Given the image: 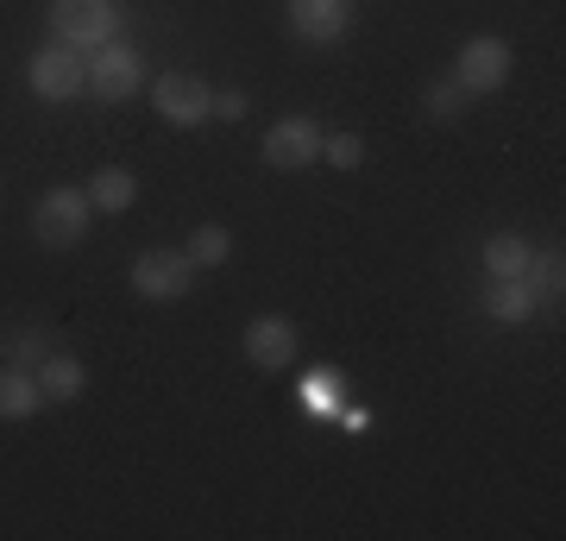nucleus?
I'll return each mask as SVG.
<instances>
[{
    "label": "nucleus",
    "instance_id": "f257e3e1",
    "mask_svg": "<svg viewBox=\"0 0 566 541\" xmlns=\"http://www.w3.org/2000/svg\"><path fill=\"white\" fill-rule=\"evenodd\" d=\"M88 221H95L88 189L57 183V189H44V196L32 201V240H39L44 252H70V246H82L88 240Z\"/></svg>",
    "mask_w": 566,
    "mask_h": 541
},
{
    "label": "nucleus",
    "instance_id": "f03ea898",
    "mask_svg": "<svg viewBox=\"0 0 566 541\" xmlns=\"http://www.w3.org/2000/svg\"><path fill=\"white\" fill-rule=\"evenodd\" d=\"M51 39L70 51H102L120 39V7L114 0H51Z\"/></svg>",
    "mask_w": 566,
    "mask_h": 541
},
{
    "label": "nucleus",
    "instance_id": "7ed1b4c3",
    "mask_svg": "<svg viewBox=\"0 0 566 541\" xmlns=\"http://www.w3.org/2000/svg\"><path fill=\"white\" fill-rule=\"evenodd\" d=\"M126 283H133V296L139 302H182L189 290H196V264H189L182 246H151V252L133 259Z\"/></svg>",
    "mask_w": 566,
    "mask_h": 541
},
{
    "label": "nucleus",
    "instance_id": "20e7f679",
    "mask_svg": "<svg viewBox=\"0 0 566 541\" xmlns=\"http://www.w3.org/2000/svg\"><path fill=\"white\" fill-rule=\"evenodd\" d=\"M25 89L39 101H76L82 89H88V58L82 51H70V44H39L32 58H25Z\"/></svg>",
    "mask_w": 566,
    "mask_h": 541
},
{
    "label": "nucleus",
    "instance_id": "39448f33",
    "mask_svg": "<svg viewBox=\"0 0 566 541\" xmlns=\"http://www.w3.org/2000/svg\"><path fill=\"white\" fill-rule=\"evenodd\" d=\"M322 126L308 121V114H283V121L264 126L259 139V158L271 164V170H308V164H322Z\"/></svg>",
    "mask_w": 566,
    "mask_h": 541
},
{
    "label": "nucleus",
    "instance_id": "423d86ee",
    "mask_svg": "<svg viewBox=\"0 0 566 541\" xmlns=\"http://www.w3.org/2000/svg\"><path fill=\"white\" fill-rule=\"evenodd\" d=\"M510 44L491 39V32H479V39H465L460 51H453V82H460V95H497L510 82Z\"/></svg>",
    "mask_w": 566,
    "mask_h": 541
},
{
    "label": "nucleus",
    "instance_id": "0eeeda50",
    "mask_svg": "<svg viewBox=\"0 0 566 541\" xmlns=\"http://www.w3.org/2000/svg\"><path fill=\"white\" fill-rule=\"evenodd\" d=\"M151 107H158L164 126H202L214 114V89L202 76H189V70H164L151 82Z\"/></svg>",
    "mask_w": 566,
    "mask_h": 541
},
{
    "label": "nucleus",
    "instance_id": "6e6552de",
    "mask_svg": "<svg viewBox=\"0 0 566 541\" xmlns=\"http://www.w3.org/2000/svg\"><path fill=\"white\" fill-rule=\"evenodd\" d=\"M145 82H151V76H145V58L126 39L102 44V51L88 58V89H95L102 101H139Z\"/></svg>",
    "mask_w": 566,
    "mask_h": 541
},
{
    "label": "nucleus",
    "instance_id": "1a4fd4ad",
    "mask_svg": "<svg viewBox=\"0 0 566 541\" xmlns=\"http://www.w3.org/2000/svg\"><path fill=\"white\" fill-rule=\"evenodd\" d=\"M245 360L259 372H290L303 360V327L290 315H252L245 321Z\"/></svg>",
    "mask_w": 566,
    "mask_h": 541
},
{
    "label": "nucleus",
    "instance_id": "9d476101",
    "mask_svg": "<svg viewBox=\"0 0 566 541\" xmlns=\"http://www.w3.org/2000/svg\"><path fill=\"white\" fill-rule=\"evenodd\" d=\"M283 20L303 44H340L353 32V0H283Z\"/></svg>",
    "mask_w": 566,
    "mask_h": 541
},
{
    "label": "nucleus",
    "instance_id": "9b49d317",
    "mask_svg": "<svg viewBox=\"0 0 566 541\" xmlns=\"http://www.w3.org/2000/svg\"><path fill=\"white\" fill-rule=\"evenodd\" d=\"M44 409L39 372L32 365H0V422H32Z\"/></svg>",
    "mask_w": 566,
    "mask_h": 541
},
{
    "label": "nucleus",
    "instance_id": "f8f14e48",
    "mask_svg": "<svg viewBox=\"0 0 566 541\" xmlns=\"http://www.w3.org/2000/svg\"><path fill=\"white\" fill-rule=\"evenodd\" d=\"M39 391H44V403H76L82 391H88V365L76 360V353H44L39 360Z\"/></svg>",
    "mask_w": 566,
    "mask_h": 541
},
{
    "label": "nucleus",
    "instance_id": "ddd939ff",
    "mask_svg": "<svg viewBox=\"0 0 566 541\" xmlns=\"http://www.w3.org/2000/svg\"><path fill=\"white\" fill-rule=\"evenodd\" d=\"M82 189H88V201H95V215H126V208L139 201V177H133L126 164H102Z\"/></svg>",
    "mask_w": 566,
    "mask_h": 541
},
{
    "label": "nucleus",
    "instance_id": "4468645a",
    "mask_svg": "<svg viewBox=\"0 0 566 541\" xmlns=\"http://www.w3.org/2000/svg\"><path fill=\"white\" fill-rule=\"evenodd\" d=\"M523 283H528L535 302H560L566 296V252L560 246H535L528 264H523Z\"/></svg>",
    "mask_w": 566,
    "mask_h": 541
},
{
    "label": "nucleus",
    "instance_id": "2eb2a0df",
    "mask_svg": "<svg viewBox=\"0 0 566 541\" xmlns=\"http://www.w3.org/2000/svg\"><path fill=\"white\" fill-rule=\"evenodd\" d=\"M542 302L528 296V283L523 278H491V290H485V315L497 321V327H523L528 315H535Z\"/></svg>",
    "mask_w": 566,
    "mask_h": 541
},
{
    "label": "nucleus",
    "instance_id": "dca6fc26",
    "mask_svg": "<svg viewBox=\"0 0 566 541\" xmlns=\"http://www.w3.org/2000/svg\"><path fill=\"white\" fill-rule=\"evenodd\" d=\"M182 252H189V264H196V271H214V264L233 259V233H227L221 221H202L196 233H189V246H182Z\"/></svg>",
    "mask_w": 566,
    "mask_h": 541
},
{
    "label": "nucleus",
    "instance_id": "f3484780",
    "mask_svg": "<svg viewBox=\"0 0 566 541\" xmlns=\"http://www.w3.org/2000/svg\"><path fill=\"white\" fill-rule=\"evenodd\" d=\"M535 246L523 240V233H491L485 240V278H523V264Z\"/></svg>",
    "mask_w": 566,
    "mask_h": 541
},
{
    "label": "nucleus",
    "instance_id": "a211bd4d",
    "mask_svg": "<svg viewBox=\"0 0 566 541\" xmlns=\"http://www.w3.org/2000/svg\"><path fill=\"white\" fill-rule=\"evenodd\" d=\"M51 334H44V327H13V334H7V341H0V353H7V365H32V372H39V360L44 353H51Z\"/></svg>",
    "mask_w": 566,
    "mask_h": 541
},
{
    "label": "nucleus",
    "instance_id": "6ab92c4d",
    "mask_svg": "<svg viewBox=\"0 0 566 541\" xmlns=\"http://www.w3.org/2000/svg\"><path fill=\"white\" fill-rule=\"evenodd\" d=\"M460 107H465V95H460V82L453 76H441V82H428L422 89V114L428 121H460Z\"/></svg>",
    "mask_w": 566,
    "mask_h": 541
},
{
    "label": "nucleus",
    "instance_id": "aec40b11",
    "mask_svg": "<svg viewBox=\"0 0 566 541\" xmlns=\"http://www.w3.org/2000/svg\"><path fill=\"white\" fill-rule=\"evenodd\" d=\"M359 158H365L359 133H327V139H322V164H334V170H353Z\"/></svg>",
    "mask_w": 566,
    "mask_h": 541
},
{
    "label": "nucleus",
    "instance_id": "412c9836",
    "mask_svg": "<svg viewBox=\"0 0 566 541\" xmlns=\"http://www.w3.org/2000/svg\"><path fill=\"white\" fill-rule=\"evenodd\" d=\"M296 403H308V409H334V378H327V372H315V378L308 384H296Z\"/></svg>",
    "mask_w": 566,
    "mask_h": 541
},
{
    "label": "nucleus",
    "instance_id": "4be33fe9",
    "mask_svg": "<svg viewBox=\"0 0 566 541\" xmlns=\"http://www.w3.org/2000/svg\"><path fill=\"white\" fill-rule=\"evenodd\" d=\"M214 114H221V121H245V114H252L245 89H221V95H214Z\"/></svg>",
    "mask_w": 566,
    "mask_h": 541
}]
</instances>
